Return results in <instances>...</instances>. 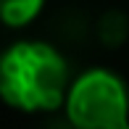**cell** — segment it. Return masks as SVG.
<instances>
[{"mask_svg": "<svg viewBox=\"0 0 129 129\" xmlns=\"http://www.w3.org/2000/svg\"><path fill=\"white\" fill-rule=\"evenodd\" d=\"M69 61L42 40H21L0 53V98L26 113H53L69 92Z\"/></svg>", "mask_w": 129, "mask_h": 129, "instance_id": "cell-1", "label": "cell"}, {"mask_svg": "<svg viewBox=\"0 0 129 129\" xmlns=\"http://www.w3.org/2000/svg\"><path fill=\"white\" fill-rule=\"evenodd\" d=\"M66 116L77 129H119L129 121V90L116 71L87 69L69 84Z\"/></svg>", "mask_w": 129, "mask_h": 129, "instance_id": "cell-2", "label": "cell"}, {"mask_svg": "<svg viewBox=\"0 0 129 129\" xmlns=\"http://www.w3.org/2000/svg\"><path fill=\"white\" fill-rule=\"evenodd\" d=\"M92 32L105 48H121L129 40V16L119 8H108L105 13L98 16Z\"/></svg>", "mask_w": 129, "mask_h": 129, "instance_id": "cell-3", "label": "cell"}, {"mask_svg": "<svg viewBox=\"0 0 129 129\" xmlns=\"http://www.w3.org/2000/svg\"><path fill=\"white\" fill-rule=\"evenodd\" d=\"M45 5L48 0H0V21L11 29H21L32 24Z\"/></svg>", "mask_w": 129, "mask_h": 129, "instance_id": "cell-4", "label": "cell"}, {"mask_svg": "<svg viewBox=\"0 0 129 129\" xmlns=\"http://www.w3.org/2000/svg\"><path fill=\"white\" fill-rule=\"evenodd\" d=\"M90 32H92L90 19H87L82 11H77V8L63 11V13L55 19V34L63 40V42H69V45H77L82 40H87Z\"/></svg>", "mask_w": 129, "mask_h": 129, "instance_id": "cell-5", "label": "cell"}, {"mask_svg": "<svg viewBox=\"0 0 129 129\" xmlns=\"http://www.w3.org/2000/svg\"><path fill=\"white\" fill-rule=\"evenodd\" d=\"M42 129H77V126L69 121V116H50L42 124Z\"/></svg>", "mask_w": 129, "mask_h": 129, "instance_id": "cell-6", "label": "cell"}, {"mask_svg": "<svg viewBox=\"0 0 129 129\" xmlns=\"http://www.w3.org/2000/svg\"><path fill=\"white\" fill-rule=\"evenodd\" d=\"M119 129H129V121H126V124H121V126H119Z\"/></svg>", "mask_w": 129, "mask_h": 129, "instance_id": "cell-7", "label": "cell"}]
</instances>
